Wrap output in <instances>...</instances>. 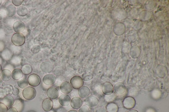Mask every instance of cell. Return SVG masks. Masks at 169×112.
<instances>
[{
    "label": "cell",
    "instance_id": "52a82bcc",
    "mask_svg": "<svg viewBox=\"0 0 169 112\" xmlns=\"http://www.w3.org/2000/svg\"><path fill=\"white\" fill-rule=\"evenodd\" d=\"M41 69L43 72L49 73L52 72L54 67L53 64L48 61L43 62L40 66Z\"/></svg>",
    "mask_w": 169,
    "mask_h": 112
},
{
    "label": "cell",
    "instance_id": "ac0fdd59",
    "mask_svg": "<svg viewBox=\"0 0 169 112\" xmlns=\"http://www.w3.org/2000/svg\"><path fill=\"white\" fill-rule=\"evenodd\" d=\"M0 77L4 81H8L11 79L12 77V73L11 71L7 69H4L0 73Z\"/></svg>",
    "mask_w": 169,
    "mask_h": 112
},
{
    "label": "cell",
    "instance_id": "74e56055",
    "mask_svg": "<svg viewBox=\"0 0 169 112\" xmlns=\"http://www.w3.org/2000/svg\"><path fill=\"white\" fill-rule=\"evenodd\" d=\"M127 112H138V111L136 110H132L128 111Z\"/></svg>",
    "mask_w": 169,
    "mask_h": 112
},
{
    "label": "cell",
    "instance_id": "8fae6325",
    "mask_svg": "<svg viewBox=\"0 0 169 112\" xmlns=\"http://www.w3.org/2000/svg\"><path fill=\"white\" fill-rule=\"evenodd\" d=\"M102 90L104 94L106 95H110L113 93L114 90L113 85L109 82L104 83L102 85Z\"/></svg>",
    "mask_w": 169,
    "mask_h": 112
},
{
    "label": "cell",
    "instance_id": "5bb4252c",
    "mask_svg": "<svg viewBox=\"0 0 169 112\" xmlns=\"http://www.w3.org/2000/svg\"><path fill=\"white\" fill-rule=\"evenodd\" d=\"M13 28L15 32L20 33L24 31L25 29V25L22 21H17L14 23Z\"/></svg>",
    "mask_w": 169,
    "mask_h": 112
},
{
    "label": "cell",
    "instance_id": "4316f807",
    "mask_svg": "<svg viewBox=\"0 0 169 112\" xmlns=\"http://www.w3.org/2000/svg\"><path fill=\"white\" fill-rule=\"evenodd\" d=\"M21 70L24 74L27 75L32 73V68L30 65L26 64L23 66Z\"/></svg>",
    "mask_w": 169,
    "mask_h": 112
},
{
    "label": "cell",
    "instance_id": "9c48e42d",
    "mask_svg": "<svg viewBox=\"0 0 169 112\" xmlns=\"http://www.w3.org/2000/svg\"><path fill=\"white\" fill-rule=\"evenodd\" d=\"M56 80V76L52 74H48L45 75L43 78V82L48 85L54 84L55 83Z\"/></svg>",
    "mask_w": 169,
    "mask_h": 112
},
{
    "label": "cell",
    "instance_id": "d590c367",
    "mask_svg": "<svg viewBox=\"0 0 169 112\" xmlns=\"http://www.w3.org/2000/svg\"><path fill=\"white\" fill-rule=\"evenodd\" d=\"M5 47L4 44L1 41H0V52H2L4 49Z\"/></svg>",
    "mask_w": 169,
    "mask_h": 112
},
{
    "label": "cell",
    "instance_id": "1f68e13d",
    "mask_svg": "<svg viewBox=\"0 0 169 112\" xmlns=\"http://www.w3.org/2000/svg\"><path fill=\"white\" fill-rule=\"evenodd\" d=\"M23 1V0H12V1L14 5L16 6H21Z\"/></svg>",
    "mask_w": 169,
    "mask_h": 112
},
{
    "label": "cell",
    "instance_id": "7bdbcfd3",
    "mask_svg": "<svg viewBox=\"0 0 169 112\" xmlns=\"http://www.w3.org/2000/svg\"><path fill=\"white\" fill-rule=\"evenodd\" d=\"M2 0H0V5H1L2 3Z\"/></svg>",
    "mask_w": 169,
    "mask_h": 112
},
{
    "label": "cell",
    "instance_id": "484cf974",
    "mask_svg": "<svg viewBox=\"0 0 169 112\" xmlns=\"http://www.w3.org/2000/svg\"><path fill=\"white\" fill-rule=\"evenodd\" d=\"M17 84L19 87L21 89L26 88L28 85V80L24 78H22L18 80Z\"/></svg>",
    "mask_w": 169,
    "mask_h": 112
},
{
    "label": "cell",
    "instance_id": "277c9868",
    "mask_svg": "<svg viewBox=\"0 0 169 112\" xmlns=\"http://www.w3.org/2000/svg\"><path fill=\"white\" fill-rule=\"evenodd\" d=\"M28 81L30 85L33 87H36L41 84V79L38 75L32 74L28 76Z\"/></svg>",
    "mask_w": 169,
    "mask_h": 112
},
{
    "label": "cell",
    "instance_id": "2e32d148",
    "mask_svg": "<svg viewBox=\"0 0 169 112\" xmlns=\"http://www.w3.org/2000/svg\"><path fill=\"white\" fill-rule=\"evenodd\" d=\"M46 94L48 97L51 99L57 98L59 95L58 89L54 87H51L48 89Z\"/></svg>",
    "mask_w": 169,
    "mask_h": 112
},
{
    "label": "cell",
    "instance_id": "30bf717a",
    "mask_svg": "<svg viewBox=\"0 0 169 112\" xmlns=\"http://www.w3.org/2000/svg\"><path fill=\"white\" fill-rule=\"evenodd\" d=\"M60 89L63 93L68 94L71 92L72 87L70 83L68 81H64L61 84Z\"/></svg>",
    "mask_w": 169,
    "mask_h": 112
},
{
    "label": "cell",
    "instance_id": "44dd1931",
    "mask_svg": "<svg viewBox=\"0 0 169 112\" xmlns=\"http://www.w3.org/2000/svg\"><path fill=\"white\" fill-rule=\"evenodd\" d=\"M6 11L7 16L12 17L14 16L16 12L15 7L12 4H10L6 8Z\"/></svg>",
    "mask_w": 169,
    "mask_h": 112
},
{
    "label": "cell",
    "instance_id": "d6986e66",
    "mask_svg": "<svg viewBox=\"0 0 169 112\" xmlns=\"http://www.w3.org/2000/svg\"><path fill=\"white\" fill-rule=\"evenodd\" d=\"M13 107L15 108L18 112H22L24 109V103L21 99H17L14 101Z\"/></svg>",
    "mask_w": 169,
    "mask_h": 112
},
{
    "label": "cell",
    "instance_id": "e575fe53",
    "mask_svg": "<svg viewBox=\"0 0 169 112\" xmlns=\"http://www.w3.org/2000/svg\"><path fill=\"white\" fill-rule=\"evenodd\" d=\"M96 112H107L106 110L104 108H101L97 109Z\"/></svg>",
    "mask_w": 169,
    "mask_h": 112
},
{
    "label": "cell",
    "instance_id": "9a60e30c",
    "mask_svg": "<svg viewBox=\"0 0 169 112\" xmlns=\"http://www.w3.org/2000/svg\"><path fill=\"white\" fill-rule=\"evenodd\" d=\"M71 100L70 97L66 94L61 95L58 99L59 104L64 106H68L70 104Z\"/></svg>",
    "mask_w": 169,
    "mask_h": 112
},
{
    "label": "cell",
    "instance_id": "f546056e",
    "mask_svg": "<svg viewBox=\"0 0 169 112\" xmlns=\"http://www.w3.org/2000/svg\"><path fill=\"white\" fill-rule=\"evenodd\" d=\"M11 62L13 64H19L21 62V58L19 57H14L11 59Z\"/></svg>",
    "mask_w": 169,
    "mask_h": 112
},
{
    "label": "cell",
    "instance_id": "8992f818",
    "mask_svg": "<svg viewBox=\"0 0 169 112\" xmlns=\"http://www.w3.org/2000/svg\"><path fill=\"white\" fill-rule=\"evenodd\" d=\"M99 101L98 99L96 97L92 95L88 96L84 100L86 105L91 107L97 106Z\"/></svg>",
    "mask_w": 169,
    "mask_h": 112
},
{
    "label": "cell",
    "instance_id": "e0dca14e",
    "mask_svg": "<svg viewBox=\"0 0 169 112\" xmlns=\"http://www.w3.org/2000/svg\"><path fill=\"white\" fill-rule=\"evenodd\" d=\"M90 90L86 86H83L78 89V94L82 98H86L90 94Z\"/></svg>",
    "mask_w": 169,
    "mask_h": 112
},
{
    "label": "cell",
    "instance_id": "f6af8a7d",
    "mask_svg": "<svg viewBox=\"0 0 169 112\" xmlns=\"http://www.w3.org/2000/svg\"><path fill=\"white\" fill-rule=\"evenodd\" d=\"M0 26H1V25H0Z\"/></svg>",
    "mask_w": 169,
    "mask_h": 112
},
{
    "label": "cell",
    "instance_id": "6da1fadb",
    "mask_svg": "<svg viewBox=\"0 0 169 112\" xmlns=\"http://www.w3.org/2000/svg\"><path fill=\"white\" fill-rule=\"evenodd\" d=\"M37 94V91L35 89L31 87H28L24 89L23 91L22 95L24 99L30 100L35 98Z\"/></svg>",
    "mask_w": 169,
    "mask_h": 112
},
{
    "label": "cell",
    "instance_id": "cb8c5ba5",
    "mask_svg": "<svg viewBox=\"0 0 169 112\" xmlns=\"http://www.w3.org/2000/svg\"><path fill=\"white\" fill-rule=\"evenodd\" d=\"M16 12L19 16L24 17L26 16L28 13V9L23 6H20L16 9Z\"/></svg>",
    "mask_w": 169,
    "mask_h": 112
},
{
    "label": "cell",
    "instance_id": "8d00e7d4",
    "mask_svg": "<svg viewBox=\"0 0 169 112\" xmlns=\"http://www.w3.org/2000/svg\"><path fill=\"white\" fill-rule=\"evenodd\" d=\"M7 112H18V111L15 108L12 107L9 109Z\"/></svg>",
    "mask_w": 169,
    "mask_h": 112
},
{
    "label": "cell",
    "instance_id": "7402d4cb",
    "mask_svg": "<svg viewBox=\"0 0 169 112\" xmlns=\"http://www.w3.org/2000/svg\"><path fill=\"white\" fill-rule=\"evenodd\" d=\"M14 99L11 95H7L5 97L3 100L4 104L8 107L12 106L14 102Z\"/></svg>",
    "mask_w": 169,
    "mask_h": 112
},
{
    "label": "cell",
    "instance_id": "7a4b0ae2",
    "mask_svg": "<svg viewBox=\"0 0 169 112\" xmlns=\"http://www.w3.org/2000/svg\"><path fill=\"white\" fill-rule=\"evenodd\" d=\"M12 43L16 46L20 47L25 42V38L21 33H16L13 34L11 38Z\"/></svg>",
    "mask_w": 169,
    "mask_h": 112
},
{
    "label": "cell",
    "instance_id": "d4e9b609",
    "mask_svg": "<svg viewBox=\"0 0 169 112\" xmlns=\"http://www.w3.org/2000/svg\"><path fill=\"white\" fill-rule=\"evenodd\" d=\"M2 57L5 60H9L11 59L13 54L9 50L6 49L4 50L2 54Z\"/></svg>",
    "mask_w": 169,
    "mask_h": 112
},
{
    "label": "cell",
    "instance_id": "b9f144b4",
    "mask_svg": "<svg viewBox=\"0 0 169 112\" xmlns=\"http://www.w3.org/2000/svg\"><path fill=\"white\" fill-rule=\"evenodd\" d=\"M67 112H78L77 111L75 110H71L68 111Z\"/></svg>",
    "mask_w": 169,
    "mask_h": 112
},
{
    "label": "cell",
    "instance_id": "ba28073f",
    "mask_svg": "<svg viewBox=\"0 0 169 112\" xmlns=\"http://www.w3.org/2000/svg\"><path fill=\"white\" fill-rule=\"evenodd\" d=\"M114 89L117 95H122L125 93L126 88L125 85L123 83L119 82L114 86Z\"/></svg>",
    "mask_w": 169,
    "mask_h": 112
},
{
    "label": "cell",
    "instance_id": "ee69618b",
    "mask_svg": "<svg viewBox=\"0 0 169 112\" xmlns=\"http://www.w3.org/2000/svg\"><path fill=\"white\" fill-rule=\"evenodd\" d=\"M28 112H36L35 111H29Z\"/></svg>",
    "mask_w": 169,
    "mask_h": 112
},
{
    "label": "cell",
    "instance_id": "4fadbf2b",
    "mask_svg": "<svg viewBox=\"0 0 169 112\" xmlns=\"http://www.w3.org/2000/svg\"><path fill=\"white\" fill-rule=\"evenodd\" d=\"M53 102L50 99H46L42 102V107L45 111H51L53 109Z\"/></svg>",
    "mask_w": 169,
    "mask_h": 112
},
{
    "label": "cell",
    "instance_id": "836d02e7",
    "mask_svg": "<svg viewBox=\"0 0 169 112\" xmlns=\"http://www.w3.org/2000/svg\"><path fill=\"white\" fill-rule=\"evenodd\" d=\"M20 93V90L17 88H15L13 89L12 91V93L13 95L16 96L19 94Z\"/></svg>",
    "mask_w": 169,
    "mask_h": 112
},
{
    "label": "cell",
    "instance_id": "d6a6232c",
    "mask_svg": "<svg viewBox=\"0 0 169 112\" xmlns=\"http://www.w3.org/2000/svg\"><path fill=\"white\" fill-rule=\"evenodd\" d=\"M79 112H90V111L88 106L83 105L79 109Z\"/></svg>",
    "mask_w": 169,
    "mask_h": 112
},
{
    "label": "cell",
    "instance_id": "83f0119b",
    "mask_svg": "<svg viewBox=\"0 0 169 112\" xmlns=\"http://www.w3.org/2000/svg\"><path fill=\"white\" fill-rule=\"evenodd\" d=\"M117 97V94L115 93H112V94L106 95L105 96V100L108 103H111L115 100Z\"/></svg>",
    "mask_w": 169,
    "mask_h": 112
},
{
    "label": "cell",
    "instance_id": "7c38bea8",
    "mask_svg": "<svg viewBox=\"0 0 169 112\" xmlns=\"http://www.w3.org/2000/svg\"><path fill=\"white\" fill-rule=\"evenodd\" d=\"M83 102L81 99L77 97H74L72 99L71 105L72 107L74 109H80L82 106Z\"/></svg>",
    "mask_w": 169,
    "mask_h": 112
},
{
    "label": "cell",
    "instance_id": "5b68a950",
    "mask_svg": "<svg viewBox=\"0 0 169 112\" xmlns=\"http://www.w3.org/2000/svg\"><path fill=\"white\" fill-rule=\"evenodd\" d=\"M123 104L124 108L130 110L135 107L136 101L135 99L132 97H127L124 100Z\"/></svg>",
    "mask_w": 169,
    "mask_h": 112
},
{
    "label": "cell",
    "instance_id": "f35d334b",
    "mask_svg": "<svg viewBox=\"0 0 169 112\" xmlns=\"http://www.w3.org/2000/svg\"><path fill=\"white\" fill-rule=\"evenodd\" d=\"M2 17V14L1 12H0V20H1Z\"/></svg>",
    "mask_w": 169,
    "mask_h": 112
},
{
    "label": "cell",
    "instance_id": "ab89813d",
    "mask_svg": "<svg viewBox=\"0 0 169 112\" xmlns=\"http://www.w3.org/2000/svg\"><path fill=\"white\" fill-rule=\"evenodd\" d=\"M2 80L1 77H0V86H1L2 83Z\"/></svg>",
    "mask_w": 169,
    "mask_h": 112
},
{
    "label": "cell",
    "instance_id": "4dcf8cb0",
    "mask_svg": "<svg viewBox=\"0 0 169 112\" xmlns=\"http://www.w3.org/2000/svg\"><path fill=\"white\" fill-rule=\"evenodd\" d=\"M7 107L3 103H0V112H7Z\"/></svg>",
    "mask_w": 169,
    "mask_h": 112
},
{
    "label": "cell",
    "instance_id": "3957f363",
    "mask_svg": "<svg viewBox=\"0 0 169 112\" xmlns=\"http://www.w3.org/2000/svg\"><path fill=\"white\" fill-rule=\"evenodd\" d=\"M70 83L73 89H78L83 86L84 81L80 76H74L71 79Z\"/></svg>",
    "mask_w": 169,
    "mask_h": 112
},
{
    "label": "cell",
    "instance_id": "603a6c76",
    "mask_svg": "<svg viewBox=\"0 0 169 112\" xmlns=\"http://www.w3.org/2000/svg\"><path fill=\"white\" fill-rule=\"evenodd\" d=\"M106 109L108 112H118L119 108L116 103H110L107 105Z\"/></svg>",
    "mask_w": 169,
    "mask_h": 112
},
{
    "label": "cell",
    "instance_id": "60d3db41",
    "mask_svg": "<svg viewBox=\"0 0 169 112\" xmlns=\"http://www.w3.org/2000/svg\"><path fill=\"white\" fill-rule=\"evenodd\" d=\"M2 70V68L1 65V64H0V73H1Z\"/></svg>",
    "mask_w": 169,
    "mask_h": 112
},
{
    "label": "cell",
    "instance_id": "ffe728a7",
    "mask_svg": "<svg viewBox=\"0 0 169 112\" xmlns=\"http://www.w3.org/2000/svg\"><path fill=\"white\" fill-rule=\"evenodd\" d=\"M23 73L22 70L19 68L14 69L12 73V77L15 80H19L22 78Z\"/></svg>",
    "mask_w": 169,
    "mask_h": 112
},
{
    "label": "cell",
    "instance_id": "f1b7e54d",
    "mask_svg": "<svg viewBox=\"0 0 169 112\" xmlns=\"http://www.w3.org/2000/svg\"><path fill=\"white\" fill-rule=\"evenodd\" d=\"M93 78V75L90 73H85L82 75V79L85 81H88L92 79Z\"/></svg>",
    "mask_w": 169,
    "mask_h": 112
}]
</instances>
